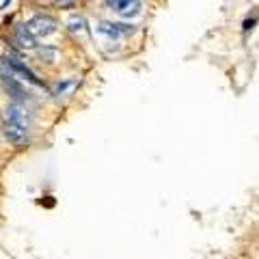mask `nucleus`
<instances>
[{
    "mask_svg": "<svg viewBox=\"0 0 259 259\" xmlns=\"http://www.w3.org/2000/svg\"><path fill=\"white\" fill-rule=\"evenodd\" d=\"M100 32H104V35H108V37H112V39L121 35L117 24H110V22H102V24H100Z\"/></svg>",
    "mask_w": 259,
    "mask_h": 259,
    "instance_id": "6e6552de",
    "label": "nucleus"
},
{
    "mask_svg": "<svg viewBox=\"0 0 259 259\" xmlns=\"http://www.w3.org/2000/svg\"><path fill=\"white\" fill-rule=\"evenodd\" d=\"M9 3H11V0H3V5H0V9H7V7H9Z\"/></svg>",
    "mask_w": 259,
    "mask_h": 259,
    "instance_id": "9b49d317",
    "label": "nucleus"
},
{
    "mask_svg": "<svg viewBox=\"0 0 259 259\" xmlns=\"http://www.w3.org/2000/svg\"><path fill=\"white\" fill-rule=\"evenodd\" d=\"M76 5H78V0H52V7H54V9H63V11L74 9Z\"/></svg>",
    "mask_w": 259,
    "mask_h": 259,
    "instance_id": "1a4fd4ad",
    "label": "nucleus"
},
{
    "mask_svg": "<svg viewBox=\"0 0 259 259\" xmlns=\"http://www.w3.org/2000/svg\"><path fill=\"white\" fill-rule=\"evenodd\" d=\"M69 28L74 30V32L76 30H84V20L82 18H71L69 20Z\"/></svg>",
    "mask_w": 259,
    "mask_h": 259,
    "instance_id": "9d476101",
    "label": "nucleus"
},
{
    "mask_svg": "<svg viewBox=\"0 0 259 259\" xmlns=\"http://www.w3.org/2000/svg\"><path fill=\"white\" fill-rule=\"evenodd\" d=\"M5 136L9 139V143H13L15 147H26L28 145V130L22 127L18 123H11V121H7L5 123Z\"/></svg>",
    "mask_w": 259,
    "mask_h": 259,
    "instance_id": "7ed1b4c3",
    "label": "nucleus"
},
{
    "mask_svg": "<svg viewBox=\"0 0 259 259\" xmlns=\"http://www.w3.org/2000/svg\"><path fill=\"white\" fill-rule=\"evenodd\" d=\"M5 65H7V67H9L11 71H13V74L15 76H22V78H26L28 80V82H32V84H41V80H39L37 76H35V71H32L30 67H26V65H24V63H20L18 59H11V56H9V59H5Z\"/></svg>",
    "mask_w": 259,
    "mask_h": 259,
    "instance_id": "423d86ee",
    "label": "nucleus"
},
{
    "mask_svg": "<svg viewBox=\"0 0 259 259\" xmlns=\"http://www.w3.org/2000/svg\"><path fill=\"white\" fill-rule=\"evenodd\" d=\"M7 121H11V123H18V125H22V127H26L28 130V125H30V115H28V110L22 106V104H18V102H13V104H9L7 106Z\"/></svg>",
    "mask_w": 259,
    "mask_h": 259,
    "instance_id": "39448f33",
    "label": "nucleus"
},
{
    "mask_svg": "<svg viewBox=\"0 0 259 259\" xmlns=\"http://www.w3.org/2000/svg\"><path fill=\"white\" fill-rule=\"evenodd\" d=\"M108 7H112L121 18H136L143 9L141 0H108Z\"/></svg>",
    "mask_w": 259,
    "mask_h": 259,
    "instance_id": "f03ea898",
    "label": "nucleus"
},
{
    "mask_svg": "<svg viewBox=\"0 0 259 259\" xmlns=\"http://www.w3.org/2000/svg\"><path fill=\"white\" fill-rule=\"evenodd\" d=\"M13 37H15V44H18L22 50H35L37 48V37L28 30L26 24H15Z\"/></svg>",
    "mask_w": 259,
    "mask_h": 259,
    "instance_id": "20e7f679",
    "label": "nucleus"
},
{
    "mask_svg": "<svg viewBox=\"0 0 259 259\" xmlns=\"http://www.w3.org/2000/svg\"><path fill=\"white\" fill-rule=\"evenodd\" d=\"M26 26L35 37H50L52 32H56V20L50 18V15L39 13V15H32L26 22Z\"/></svg>",
    "mask_w": 259,
    "mask_h": 259,
    "instance_id": "f257e3e1",
    "label": "nucleus"
},
{
    "mask_svg": "<svg viewBox=\"0 0 259 259\" xmlns=\"http://www.w3.org/2000/svg\"><path fill=\"white\" fill-rule=\"evenodd\" d=\"M3 82H5V89H7V93H9L11 97H13V100L15 102H24V100H28V93L26 91H24V87L18 82V80H15V78H9V80H3Z\"/></svg>",
    "mask_w": 259,
    "mask_h": 259,
    "instance_id": "0eeeda50",
    "label": "nucleus"
}]
</instances>
